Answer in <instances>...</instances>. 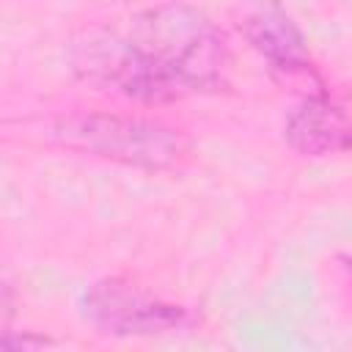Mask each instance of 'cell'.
I'll use <instances>...</instances> for the list:
<instances>
[{"label": "cell", "instance_id": "1", "mask_svg": "<svg viewBox=\"0 0 352 352\" xmlns=\"http://www.w3.org/2000/svg\"><path fill=\"white\" fill-rule=\"evenodd\" d=\"M126 36L160 63L184 94L226 85L231 52L226 36L204 11L184 3H160L135 14Z\"/></svg>", "mask_w": 352, "mask_h": 352}, {"label": "cell", "instance_id": "2", "mask_svg": "<svg viewBox=\"0 0 352 352\" xmlns=\"http://www.w3.org/2000/svg\"><path fill=\"white\" fill-rule=\"evenodd\" d=\"M47 140L58 148L110 160L118 165L165 170L190 154V138L154 118L121 113H69L47 126Z\"/></svg>", "mask_w": 352, "mask_h": 352}, {"label": "cell", "instance_id": "3", "mask_svg": "<svg viewBox=\"0 0 352 352\" xmlns=\"http://www.w3.org/2000/svg\"><path fill=\"white\" fill-rule=\"evenodd\" d=\"M72 69L88 85L116 91L126 99L160 104L184 96V88L143 50H138L129 36H118L104 28H85L69 52Z\"/></svg>", "mask_w": 352, "mask_h": 352}, {"label": "cell", "instance_id": "4", "mask_svg": "<svg viewBox=\"0 0 352 352\" xmlns=\"http://www.w3.org/2000/svg\"><path fill=\"white\" fill-rule=\"evenodd\" d=\"M82 308L91 324L113 336H162L190 324L184 305L160 300L124 278H104L88 286Z\"/></svg>", "mask_w": 352, "mask_h": 352}, {"label": "cell", "instance_id": "5", "mask_svg": "<svg viewBox=\"0 0 352 352\" xmlns=\"http://www.w3.org/2000/svg\"><path fill=\"white\" fill-rule=\"evenodd\" d=\"M239 30H242L245 41L270 63V69L275 74L316 77L314 58H311L302 30L275 0H267L264 6L253 8L239 22Z\"/></svg>", "mask_w": 352, "mask_h": 352}, {"label": "cell", "instance_id": "6", "mask_svg": "<svg viewBox=\"0 0 352 352\" xmlns=\"http://www.w3.org/2000/svg\"><path fill=\"white\" fill-rule=\"evenodd\" d=\"M283 138L302 157L341 154L352 148V121L324 94H311L286 116Z\"/></svg>", "mask_w": 352, "mask_h": 352}, {"label": "cell", "instance_id": "7", "mask_svg": "<svg viewBox=\"0 0 352 352\" xmlns=\"http://www.w3.org/2000/svg\"><path fill=\"white\" fill-rule=\"evenodd\" d=\"M52 341L50 338H44V336H33V333H25V336H19V338H14V336H3V346L6 349H41V346H50Z\"/></svg>", "mask_w": 352, "mask_h": 352}]
</instances>
